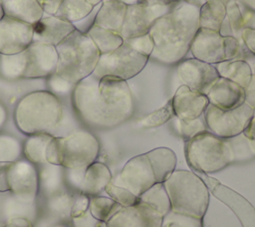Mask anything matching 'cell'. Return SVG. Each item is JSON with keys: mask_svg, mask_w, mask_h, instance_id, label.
Returning a JSON list of instances; mask_svg holds the SVG:
<instances>
[{"mask_svg": "<svg viewBox=\"0 0 255 227\" xmlns=\"http://www.w3.org/2000/svg\"><path fill=\"white\" fill-rule=\"evenodd\" d=\"M226 18L230 25L233 37L240 42L241 32L244 28V19L236 0H229L226 4Z\"/></svg>", "mask_w": 255, "mask_h": 227, "instance_id": "cell-38", "label": "cell"}, {"mask_svg": "<svg viewBox=\"0 0 255 227\" xmlns=\"http://www.w3.org/2000/svg\"><path fill=\"white\" fill-rule=\"evenodd\" d=\"M89 3H91L94 6H97L98 4H100L101 2H103V0H87Z\"/></svg>", "mask_w": 255, "mask_h": 227, "instance_id": "cell-56", "label": "cell"}, {"mask_svg": "<svg viewBox=\"0 0 255 227\" xmlns=\"http://www.w3.org/2000/svg\"><path fill=\"white\" fill-rule=\"evenodd\" d=\"M123 206L109 196H91L89 211L94 218L102 223H106Z\"/></svg>", "mask_w": 255, "mask_h": 227, "instance_id": "cell-32", "label": "cell"}, {"mask_svg": "<svg viewBox=\"0 0 255 227\" xmlns=\"http://www.w3.org/2000/svg\"><path fill=\"white\" fill-rule=\"evenodd\" d=\"M52 227H68L66 225H55V226H52Z\"/></svg>", "mask_w": 255, "mask_h": 227, "instance_id": "cell-59", "label": "cell"}, {"mask_svg": "<svg viewBox=\"0 0 255 227\" xmlns=\"http://www.w3.org/2000/svg\"><path fill=\"white\" fill-rule=\"evenodd\" d=\"M242 4H244L246 7L251 9L255 12V0H239Z\"/></svg>", "mask_w": 255, "mask_h": 227, "instance_id": "cell-55", "label": "cell"}, {"mask_svg": "<svg viewBox=\"0 0 255 227\" xmlns=\"http://www.w3.org/2000/svg\"><path fill=\"white\" fill-rule=\"evenodd\" d=\"M241 41L245 47L255 55V28L245 27L241 32Z\"/></svg>", "mask_w": 255, "mask_h": 227, "instance_id": "cell-47", "label": "cell"}, {"mask_svg": "<svg viewBox=\"0 0 255 227\" xmlns=\"http://www.w3.org/2000/svg\"><path fill=\"white\" fill-rule=\"evenodd\" d=\"M103 1H106V0H103ZM118 1H122V2H124V3H126V4H132V3H134L136 0H118Z\"/></svg>", "mask_w": 255, "mask_h": 227, "instance_id": "cell-57", "label": "cell"}, {"mask_svg": "<svg viewBox=\"0 0 255 227\" xmlns=\"http://www.w3.org/2000/svg\"><path fill=\"white\" fill-rule=\"evenodd\" d=\"M33 25L8 16L0 20V54L13 55L25 51L33 43Z\"/></svg>", "mask_w": 255, "mask_h": 227, "instance_id": "cell-13", "label": "cell"}, {"mask_svg": "<svg viewBox=\"0 0 255 227\" xmlns=\"http://www.w3.org/2000/svg\"><path fill=\"white\" fill-rule=\"evenodd\" d=\"M171 211L203 218L209 203V191L203 180L191 171L174 170L163 182Z\"/></svg>", "mask_w": 255, "mask_h": 227, "instance_id": "cell-5", "label": "cell"}, {"mask_svg": "<svg viewBox=\"0 0 255 227\" xmlns=\"http://www.w3.org/2000/svg\"><path fill=\"white\" fill-rule=\"evenodd\" d=\"M177 74L184 86L204 95L219 78L214 65L195 58L181 61L177 67Z\"/></svg>", "mask_w": 255, "mask_h": 227, "instance_id": "cell-14", "label": "cell"}, {"mask_svg": "<svg viewBox=\"0 0 255 227\" xmlns=\"http://www.w3.org/2000/svg\"><path fill=\"white\" fill-rule=\"evenodd\" d=\"M100 152V142L90 131L78 129L63 136V156L61 166L67 169H85L96 161Z\"/></svg>", "mask_w": 255, "mask_h": 227, "instance_id": "cell-10", "label": "cell"}, {"mask_svg": "<svg viewBox=\"0 0 255 227\" xmlns=\"http://www.w3.org/2000/svg\"><path fill=\"white\" fill-rule=\"evenodd\" d=\"M226 18V5L220 0H206L199 8V28L219 32Z\"/></svg>", "mask_w": 255, "mask_h": 227, "instance_id": "cell-26", "label": "cell"}, {"mask_svg": "<svg viewBox=\"0 0 255 227\" xmlns=\"http://www.w3.org/2000/svg\"><path fill=\"white\" fill-rule=\"evenodd\" d=\"M173 116L174 112L172 108V101L170 99L163 107H161L157 111H154L138 119L136 124L138 127L141 128H152L167 122Z\"/></svg>", "mask_w": 255, "mask_h": 227, "instance_id": "cell-33", "label": "cell"}, {"mask_svg": "<svg viewBox=\"0 0 255 227\" xmlns=\"http://www.w3.org/2000/svg\"><path fill=\"white\" fill-rule=\"evenodd\" d=\"M161 227H203L202 218L169 211L162 220Z\"/></svg>", "mask_w": 255, "mask_h": 227, "instance_id": "cell-37", "label": "cell"}, {"mask_svg": "<svg viewBox=\"0 0 255 227\" xmlns=\"http://www.w3.org/2000/svg\"><path fill=\"white\" fill-rule=\"evenodd\" d=\"M138 197L139 201L149 205L163 217L171 210L170 200L163 183H154Z\"/></svg>", "mask_w": 255, "mask_h": 227, "instance_id": "cell-30", "label": "cell"}, {"mask_svg": "<svg viewBox=\"0 0 255 227\" xmlns=\"http://www.w3.org/2000/svg\"><path fill=\"white\" fill-rule=\"evenodd\" d=\"M112 180L110 168L103 162L95 161L85 169L80 192L88 196L99 195Z\"/></svg>", "mask_w": 255, "mask_h": 227, "instance_id": "cell-22", "label": "cell"}, {"mask_svg": "<svg viewBox=\"0 0 255 227\" xmlns=\"http://www.w3.org/2000/svg\"><path fill=\"white\" fill-rule=\"evenodd\" d=\"M26 51L13 55L0 54V75L6 80L22 79L26 70Z\"/></svg>", "mask_w": 255, "mask_h": 227, "instance_id": "cell-29", "label": "cell"}, {"mask_svg": "<svg viewBox=\"0 0 255 227\" xmlns=\"http://www.w3.org/2000/svg\"><path fill=\"white\" fill-rule=\"evenodd\" d=\"M86 34L94 42L101 55L116 50L124 43V39L122 38L120 33L104 29L96 25H92L86 31Z\"/></svg>", "mask_w": 255, "mask_h": 227, "instance_id": "cell-27", "label": "cell"}, {"mask_svg": "<svg viewBox=\"0 0 255 227\" xmlns=\"http://www.w3.org/2000/svg\"><path fill=\"white\" fill-rule=\"evenodd\" d=\"M14 161L0 162V192L10 191L9 186V171Z\"/></svg>", "mask_w": 255, "mask_h": 227, "instance_id": "cell-45", "label": "cell"}, {"mask_svg": "<svg viewBox=\"0 0 255 227\" xmlns=\"http://www.w3.org/2000/svg\"><path fill=\"white\" fill-rule=\"evenodd\" d=\"M112 182L126 187L136 196L141 195L156 183L145 153L135 155L128 160L118 175L116 182Z\"/></svg>", "mask_w": 255, "mask_h": 227, "instance_id": "cell-11", "label": "cell"}, {"mask_svg": "<svg viewBox=\"0 0 255 227\" xmlns=\"http://www.w3.org/2000/svg\"><path fill=\"white\" fill-rule=\"evenodd\" d=\"M244 104L255 110V76L252 75L248 86L244 89Z\"/></svg>", "mask_w": 255, "mask_h": 227, "instance_id": "cell-48", "label": "cell"}, {"mask_svg": "<svg viewBox=\"0 0 255 227\" xmlns=\"http://www.w3.org/2000/svg\"><path fill=\"white\" fill-rule=\"evenodd\" d=\"M163 216L149 205L139 201L122 207L106 223V227H161Z\"/></svg>", "mask_w": 255, "mask_h": 227, "instance_id": "cell-15", "label": "cell"}, {"mask_svg": "<svg viewBox=\"0 0 255 227\" xmlns=\"http://www.w3.org/2000/svg\"><path fill=\"white\" fill-rule=\"evenodd\" d=\"M51 133H36L31 134L25 140L23 152L28 161L32 163H47L46 147L53 138Z\"/></svg>", "mask_w": 255, "mask_h": 227, "instance_id": "cell-28", "label": "cell"}, {"mask_svg": "<svg viewBox=\"0 0 255 227\" xmlns=\"http://www.w3.org/2000/svg\"><path fill=\"white\" fill-rule=\"evenodd\" d=\"M72 102L81 120L93 128L116 127L131 117L134 103L127 81L93 75L79 82L72 92Z\"/></svg>", "mask_w": 255, "mask_h": 227, "instance_id": "cell-1", "label": "cell"}, {"mask_svg": "<svg viewBox=\"0 0 255 227\" xmlns=\"http://www.w3.org/2000/svg\"><path fill=\"white\" fill-rule=\"evenodd\" d=\"M86 169V168H85ZM85 169H68V179L74 188L80 190V186L84 177Z\"/></svg>", "mask_w": 255, "mask_h": 227, "instance_id": "cell-51", "label": "cell"}, {"mask_svg": "<svg viewBox=\"0 0 255 227\" xmlns=\"http://www.w3.org/2000/svg\"><path fill=\"white\" fill-rule=\"evenodd\" d=\"M168 1H180V0H168Z\"/></svg>", "mask_w": 255, "mask_h": 227, "instance_id": "cell-62", "label": "cell"}, {"mask_svg": "<svg viewBox=\"0 0 255 227\" xmlns=\"http://www.w3.org/2000/svg\"><path fill=\"white\" fill-rule=\"evenodd\" d=\"M205 130H207V126L202 115L188 121L178 119V133L185 141Z\"/></svg>", "mask_w": 255, "mask_h": 227, "instance_id": "cell-39", "label": "cell"}, {"mask_svg": "<svg viewBox=\"0 0 255 227\" xmlns=\"http://www.w3.org/2000/svg\"><path fill=\"white\" fill-rule=\"evenodd\" d=\"M244 135L248 139V142L251 146V150L255 156V110L253 112V115L247 125V127L243 131Z\"/></svg>", "mask_w": 255, "mask_h": 227, "instance_id": "cell-49", "label": "cell"}, {"mask_svg": "<svg viewBox=\"0 0 255 227\" xmlns=\"http://www.w3.org/2000/svg\"><path fill=\"white\" fill-rule=\"evenodd\" d=\"M0 4L5 16L32 25L45 15L37 0H0Z\"/></svg>", "mask_w": 255, "mask_h": 227, "instance_id": "cell-23", "label": "cell"}, {"mask_svg": "<svg viewBox=\"0 0 255 227\" xmlns=\"http://www.w3.org/2000/svg\"><path fill=\"white\" fill-rule=\"evenodd\" d=\"M128 4L118 0H106L96 13L93 25L120 33L124 24Z\"/></svg>", "mask_w": 255, "mask_h": 227, "instance_id": "cell-21", "label": "cell"}, {"mask_svg": "<svg viewBox=\"0 0 255 227\" xmlns=\"http://www.w3.org/2000/svg\"><path fill=\"white\" fill-rule=\"evenodd\" d=\"M182 1L188 5H191L196 8H200L206 2V0H182Z\"/></svg>", "mask_w": 255, "mask_h": 227, "instance_id": "cell-54", "label": "cell"}, {"mask_svg": "<svg viewBox=\"0 0 255 227\" xmlns=\"http://www.w3.org/2000/svg\"><path fill=\"white\" fill-rule=\"evenodd\" d=\"M148 59V57L123 43L116 50L100 56L92 75L97 78L110 76L128 81L142 71Z\"/></svg>", "mask_w": 255, "mask_h": 227, "instance_id": "cell-8", "label": "cell"}, {"mask_svg": "<svg viewBox=\"0 0 255 227\" xmlns=\"http://www.w3.org/2000/svg\"><path fill=\"white\" fill-rule=\"evenodd\" d=\"M219 77L230 80L245 89L253 75L250 65L244 60H228L215 65Z\"/></svg>", "mask_w": 255, "mask_h": 227, "instance_id": "cell-25", "label": "cell"}, {"mask_svg": "<svg viewBox=\"0 0 255 227\" xmlns=\"http://www.w3.org/2000/svg\"><path fill=\"white\" fill-rule=\"evenodd\" d=\"M72 220L75 227H100L102 225V222L94 218L89 210L84 215L77 218H72Z\"/></svg>", "mask_w": 255, "mask_h": 227, "instance_id": "cell-46", "label": "cell"}, {"mask_svg": "<svg viewBox=\"0 0 255 227\" xmlns=\"http://www.w3.org/2000/svg\"><path fill=\"white\" fill-rule=\"evenodd\" d=\"M179 1L136 0L128 4L120 35L124 40L148 33L153 23L169 13Z\"/></svg>", "mask_w": 255, "mask_h": 227, "instance_id": "cell-7", "label": "cell"}, {"mask_svg": "<svg viewBox=\"0 0 255 227\" xmlns=\"http://www.w3.org/2000/svg\"><path fill=\"white\" fill-rule=\"evenodd\" d=\"M209 104L221 110H230L244 103V89L236 83L219 77L208 90Z\"/></svg>", "mask_w": 255, "mask_h": 227, "instance_id": "cell-20", "label": "cell"}, {"mask_svg": "<svg viewBox=\"0 0 255 227\" xmlns=\"http://www.w3.org/2000/svg\"><path fill=\"white\" fill-rule=\"evenodd\" d=\"M185 156L193 169L203 173H214L233 163L227 139L209 130L200 132L186 141Z\"/></svg>", "mask_w": 255, "mask_h": 227, "instance_id": "cell-6", "label": "cell"}, {"mask_svg": "<svg viewBox=\"0 0 255 227\" xmlns=\"http://www.w3.org/2000/svg\"><path fill=\"white\" fill-rule=\"evenodd\" d=\"M190 52L193 58L211 65L224 62L225 38L219 32L199 28L192 40Z\"/></svg>", "mask_w": 255, "mask_h": 227, "instance_id": "cell-17", "label": "cell"}, {"mask_svg": "<svg viewBox=\"0 0 255 227\" xmlns=\"http://www.w3.org/2000/svg\"><path fill=\"white\" fill-rule=\"evenodd\" d=\"M95 7L87 0H63L55 16L76 23L89 16Z\"/></svg>", "mask_w": 255, "mask_h": 227, "instance_id": "cell-31", "label": "cell"}, {"mask_svg": "<svg viewBox=\"0 0 255 227\" xmlns=\"http://www.w3.org/2000/svg\"><path fill=\"white\" fill-rule=\"evenodd\" d=\"M225 38V59L233 60L235 59L240 51V42L233 36H224Z\"/></svg>", "mask_w": 255, "mask_h": 227, "instance_id": "cell-44", "label": "cell"}, {"mask_svg": "<svg viewBox=\"0 0 255 227\" xmlns=\"http://www.w3.org/2000/svg\"><path fill=\"white\" fill-rule=\"evenodd\" d=\"M76 85L61 78L56 73L48 77V87L55 96H67L71 94Z\"/></svg>", "mask_w": 255, "mask_h": 227, "instance_id": "cell-42", "label": "cell"}, {"mask_svg": "<svg viewBox=\"0 0 255 227\" xmlns=\"http://www.w3.org/2000/svg\"><path fill=\"white\" fill-rule=\"evenodd\" d=\"M90 205V196L79 193L76 197L72 199V205L70 209V216L71 218H77L84 215L89 210Z\"/></svg>", "mask_w": 255, "mask_h": 227, "instance_id": "cell-43", "label": "cell"}, {"mask_svg": "<svg viewBox=\"0 0 255 227\" xmlns=\"http://www.w3.org/2000/svg\"><path fill=\"white\" fill-rule=\"evenodd\" d=\"M7 117H8L7 109H6V107L0 102V130L2 129V127L4 126V124L6 123Z\"/></svg>", "mask_w": 255, "mask_h": 227, "instance_id": "cell-53", "label": "cell"}, {"mask_svg": "<svg viewBox=\"0 0 255 227\" xmlns=\"http://www.w3.org/2000/svg\"><path fill=\"white\" fill-rule=\"evenodd\" d=\"M220 1H221V2H223V4H225V5L229 2V0H220Z\"/></svg>", "mask_w": 255, "mask_h": 227, "instance_id": "cell-60", "label": "cell"}, {"mask_svg": "<svg viewBox=\"0 0 255 227\" xmlns=\"http://www.w3.org/2000/svg\"><path fill=\"white\" fill-rule=\"evenodd\" d=\"M64 107L50 91H35L24 96L14 111V120L25 134L51 133L62 121Z\"/></svg>", "mask_w": 255, "mask_h": 227, "instance_id": "cell-3", "label": "cell"}, {"mask_svg": "<svg viewBox=\"0 0 255 227\" xmlns=\"http://www.w3.org/2000/svg\"><path fill=\"white\" fill-rule=\"evenodd\" d=\"M3 16H4V13H3V10H2L1 4H0V20L3 18Z\"/></svg>", "mask_w": 255, "mask_h": 227, "instance_id": "cell-58", "label": "cell"}, {"mask_svg": "<svg viewBox=\"0 0 255 227\" xmlns=\"http://www.w3.org/2000/svg\"><path fill=\"white\" fill-rule=\"evenodd\" d=\"M56 50V74L74 85L93 74L101 56L91 38L78 29L57 45Z\"/></svg>", "mask_w": 255, "mask_h": 227, "instance_id": "cell-4", "label": "cell"}, {"mask_svg": "<svg viewBox=\"0 0 255 227\" xmlns=\"http://www.w3.org/2000/svg\"><path fill=\"white\" fill-rule=\"evenodd\" d=\"M46 15H55L63 0H37Z\"/></svg>", "mask_w": 255, "mask_h": 227, "instance_id": "cell-50", "label": "cell"}, {"mask_svg": "<svg viewBox=\"0 0 255 227\" xmlns=\"http://www.w3.org/2000/svg\"><path fill=\"white\" fill-rule=\"evenodd\" d=\"M226 139L232 151L233 162H242L249 160L252 157H255L251 150V146L248 142V139L246 138L243 132Z\"/></svg>", "mask_w": 255, "mask_h": 227, "instance_id": "cell-35", "label": "cell"}, {"mask_svg": "<svg viewBox=\"0 0 255 227\" xmlns=\"http://www.w3.org/2000/svg\"><path fill=\"white\" fill-rule=\"evenodd\" d=\"M124 43L128 45L134 51H136L148 58L150 57V55L153 51V48H154V43H153V40L149 33H145V34H142L139 36L126 39V40H124Z\"/></svg>", "mask_w": 255, "mask_h": 227, "instance_id": "cell-40", "label": "cell"}, {"mask_svg": "<svg viewBox=\"0 0 255 227\" xmlns=\"http://www.w3.org/2000/svg\"><path fill=\"white\" fill-rule=\"evenodd\" d=\"M198 15L199 8L180 0L169 13L158 18L148 31L154 43L149 58L165 65L181 62L199 29Z\"/></svg>", "mask_w": 255, "mask_h": 227, "instance_id": "cell-2", "label": "cell"}, {"mask_svg": "<svg viewBox=\"0 0 255 227\" xmlns=\"http://www.w3.org/2000/svg\"><path fill=\"white\" fill-rule=\"evenodd\" d=\"M25 51L27 65L24 79L48 78L56 73L58 53L55 46L33 42Z\"/></svg>", "mask_w": 255, "mask_h": 227, "instance_id": "cell-16", "label": "cell"}, {"mask_svg": "<svg viewBox=\"0 0 255 227\" xmlns=\"http://www.w3.org/2000/svg\"><path fill=\"white\" fill-rule=\"evenodd\" d=\"M252 73H253V75L255 76V62H254V67H253V70H252Z\"/></svg>", "mask_w": 255, "mask_h": 227, "instance_id": "cell-61", "label": "cell"}, {"mask_svg": "<svg viewBox=\"0 0 255 227\" xmlns=\"http://www.w3.org/2000/svg\"><path fill=\"white\" fill-rule=\"evenodd\" d=\"M39 174L34 163L14 161L9 171V186L13 195L22 203L34 202L39 190Z\"/></svg>", "mask_w": 255, "mask_h": 227, "instance_id": "cell-12", "label": "cell"}, {"mask_svg": "<svg viewBox=\"0 0 255 227\" xmlns=\"http://www.w3.org/2000/svg\"><path fill=\"white\" fill-rule=\"evenodd\" d=\"M152 172L155 177V182L163 183L175 170L177 158L173 150L168 147H156L145 153Z\"/></svg>", "mask_w": 255, "mask_h": 227, "instance_id": "cell-24", "label": "cell"}, {"mask_svg": "<svg viewBox=\"0 0 255 227\" xmlns=\"http://www.w3.org/2000/svg\"><path fill=\"white\" fill-rule=\"evenodd\" d=\"M47 163L55 166H61L63 156V136H53L46 147Z\"/></svg>", "mask_w": 255, "mask_h": 227, "instance_id": "cell-41", "label": "cell"}, {"mask_svg": "<svg viewBox=\"0 0 255 227\" xmlns=\"http://www.w3.org/2000/svg\"><path fill=\"white\" fill-rule=\"evenodd\" d=\"M22 150L23 147L18 138L6 133L0 134V162L17 161Z\"/></svg>", "mask_w": 255, "mask_h": 227, "instance_id": "cell-34", "label": "cell"}, {"mask_svg": "<svg viewBox=\"0 0 255 227\" xmlns=\"http://www.w3.org/2000/svg\"><path fill=\"white\" fill-rule=\"evenodd\" d=\"M75 29L72 22L63 18L55 15L43 16L42 19L33 25V42L56 47Z\"/></svg>", "mask_w": 255, "mask_h": 227, "instance_id": "cell-19", "label": "cell"}, {"mask_svg": "<svg viewBox=\"0 0 255 227\" xmlns=\"http://www.w3.org/2000/svg\"><path fill=\"white\" fill-rule=\"evenodd\" d=\"M4 227H34L32 222L23 216H16L10 218Z\"/></svg>", "mask_w": 255, "mask_h": 227, "instance_id": "cell-52", "label": "cell"}, {"mask_svg": "<svg viewBox=\"0 0 255 227\" xmlns=\"http://www.w3.org/2000/svg\"><path fill=\"white\" fill-rule=\"evenodd\" d=\"M174 116L183 121L195 119L203 115L209 101L206 95L180 86L171 99Z\"/></svg>", "mask_w": 255, "mask_h": 227, "instance_id": "cell-18", "label": "cell"}, {"mask_svg": "<svg viewBox=\"0 0 255 227\" xmlns=\"http://www.w3.org/2000/svg\"><path fill=\"white\" fill-rule=\"evenodd\" d=\"M253 112L254 110L244 103L230 110H221L209 104L203 116L210 132L222 138H229L244 131Z\"/></svg>", "mask_w": 255, "mask_h": 227, "instance_id": "cell-9", "label": "cell"}, {"mask_svg": "<svg viewBox=\"0 0 255 227\" xmlns=\"http://www.w3.org/2000/svg\"><path fill=\"white\" fill-rule=\"evenodd\" d=\"M105 192L108 194L110 198L115 200L123 207H128L135 205L139 202V197L134 195L131 191L127 189L126 187L117 185L112 181L105 188Z\"/></svg>", "mask_w": 255, "mask_h": 227, "instance_id": "cell-36", "label": "cell"}]
</instances>
